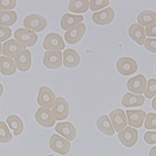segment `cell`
<instances>
[{
    "instance_id": "277c9868",
    "label": "cell",
    "mask_w": 156,
    "mask_h": 156,
    "mask_svg": "<svg viewBox=\"0 0 156 156\" xmlns=\"http://www.w3.org/2000/svg\"><path fill=\"white\" fill-rule=\"evenodd\" d=\"M69 112L68 101L62 97H58L52 106V113L56 120L65 119Z\"/></svg>"
},
{
    "instance_id": "484cf974",
    "label": "cell",
    "mask_w": 156,
    "mask_h": 156,
    "mask_svg": "<svg viewBox=\"0 0 156 156\" xmlns=\"http://www.w3.org/2000/svg\"><path fill=\"white\" fill-rule=\"evenodd\" d=\"M6 122L13 131L14 135L19 136L22 133L24 125L21 119L19 116L14 115H10L7 117Z\"/></svg>"
},
{
    "instance_id": "1f68e13d",
    "label": "cell",
    "mask_w": 156,
    "mask_h": 156,
    "mask_svg": "<svg viewBox=\"0 0 156 156\" xmlns=\"http://www.w3.org/2000/svg\"><path fill=\"white\" fill-rule=\"evenodd\" d=\"M90 4V9L95 11H97L98 9H102L109 4V1L108 0H101V1H99V0H92V1H90L89 2Z\"/></svg>"
},
{
    "instance_id": "ac0fdd59",
    "label": "cell",
    "mask_w": 156,
    "mask_h": 156,
    "mask_svg": "<svg viewBox=\"0 0 156 156\" xmlns=\"http://www.w3.org/2000/svg\"><path fill=\"white\" fill-rule=\"evenodd\" d=\"M126 113L130 126L137 128L143 126L146 116V113L144 110H127Z\"/></svg>"
},
{
    "instance_id": "603a6c76",
    "label": "cell",
    "mask_w": 156,
    "mask_h": 156,
    "mask_svg": "<svg viewBox=\"0 0 156 156\" xmlns=\"http://www.w3.org/2000/svg\"><path fill=\"white\" fill-rule=\"evenodd\" d=\"M17 71L14 61L9 57H0V72L5 75H11Z\"/></svg>"
},
{
    "instance_id": "5bb4252c",
    "label": "cell",
    "mask_w": 156,
    "mask_h": 156,
    "mask_svg": "<svg viewBox=\"0 0 156 156\" xmlns=\"http://www.w3.org/2000/svg\"><path fill=\"white\" fill-rule=\"evenodd\" d=\"M109 116L116 132H119L127 126V118L124 111L122 109H115L110 113Z\"/></svg>"
},
{
    "instance_id": "836d02e7",
    "label": "cell",
    "mask_w": 156,
    "mask_h": 156,
    "mask_svg": "<svg viewBox=\"0 0 156 156\" xmlns=\"http://www.w3.org/2000/svg\"><path fill=\"white\" fill-rule=\"evenodd\" d=\"M12 31L9 27L0 26V42H3L11 36Z\"/></svg>"
},
{
    "instance_id": "83f0119b",
    "label": "cell",
    "mask_w": 156,
    "mask_h": 156,
    "mask_svg": "<svg viewBox=\"0 0 156 156\" xmlns=\"http://www.w3.org/2000/svg\"><path fill=\"white\" fill-rule=\"evenodd\" d=\"M89 7V2L87 0L82 1H71L69 3L68 8L70 11L76 13H82L87 11Z\"/></svg>"
},
{
    "instance_id": "52a82bcc",
    "label": "cell",
    "mask_w": 156,
    "mask_h": 156,
    "mask_svg": "<svg viewBox=\"0 0 156 156\" xmlns=\"http://www.w3.org/2000/svg\"><path fill=\"white\" fill-rule=\"evenodd\" d=\"M56 95L54 91L48 87H41L39 90L37 102L43 108L50 109L55 101Z\"/></svg>"
},
{
    "instance_id": "e0dca14e",
    "label": "cell",
    "mask_w": 156,
    "mask_h": 156,
    "mask_svg": "<svg viewBox=\"0 0 156 156\" xmlns=\"http://www.w3.org/2000/svg\"><path fill=\"white\" fill-rule=\"evenodd\" d=\"M16 66L18 69L22 71L26 72L29 69L31 65V54L29 50L25 49L14 58Z\"/></svg>"
},
{
    "instance_id": "7bdbcfd3",
    "label": "cell",
    "mask_w": 156,
    "mask_h": 156,
    "mask_svg": "<svg viewBox=\"0 0 156 156\" xmlns=\"http://www.w3.org/2000/svg\"><path fill=\"white\" fill-rule=\"evenodd\" d=\"M155 72H156V66H155Z\"/></svg>"
},
{
    "instance_id": "e575fe53",
    "label": "cell",
    "mask_w": 156,
    "mask_h": 156,
    "mask_svg": "<svg viewBox=\"0 0 156 156\" xmlns=\"http://www.w3.org/2000/svg\"><path fill=\"white\" fill-rule=\"evenodd\" d=\"M144 46L147 51L156 53V39L147 38Z\"/></svg>"
},
{
    "instance_id": "8992f818",
    "label": "cell",
    "mask_w": 156,
    "mask_h": 156,
    "mask_svg": "<svg viewBox=\"0 0 156 156\" xmlns=\"http://www.w3.org/2000/svg\"><path fill=\"white\" fill-rule=\"evenodd\" d=\"M35 119L40 125L50 128L54 125L56 119L50 109L41 107L38 109L35 115Z\"/></svg>"
},
{
    "instance_id": "44dd1931",
    "label": "cell",
    "mask_w": 156,
    "mask_h": 156,
    "mask_svg": "<svg viewBox=\"0 0 156 156\" xmlns=\"http://www.w3.org/2000/svg\"><path fill=\"white\" fill-rule=\"evenodd\" d=\"M84 20L81 15H74L66 13L62 16L61 20V27L63 30H68L75 25L80 24Z\"/></svg>"
},
{
    "instance_id": "d590c367",
    "label": "cell",
    "mask_w": 156,
    "mask_h": 156,
    "mask_svg": "<svg viewBox=\"0 0 156 156\" xmlns=\"http://www.w3.org/2000/svg\"><path fill=\"white\" fill-rule=\"evenodd\" d=\"M144 141L149 144H156V131H147L144 136Z\"/></svg>"
},
{
    "instance_id": "ab89813d",
    "label": "cell",
    "mask_w": 156,
    "mask_h": 156,
    "mask_svg": "<svg viewBox=\"0 0 156 156\" xmlns=\"http://www.w3.org/2000/svg\"><path fill=\"white\" fill-rule=\"evenodd\" d=\"M3 93V87L2 84L0 83V97H1Z\"/></svg>"
},
{
    "instance_id": "60d3db41",
    "label": "cell",
    "mask_w": 156,
    "mask_h": 156,
    "mask_svg": "<svg viewBox=\"0 0 156 156\" xmlns=\"http://www.w3.org/2000/svg\"><path fill=\"white\" fill-rule=\"evenodd\" d=\"M2 52V45L1 44V42H0V55H1Z\"/></svg>"
},
{
    "instance_id": "b9f144b4",
    "label": "cell",
    "mask_w": 156,
    "mask_h": 156,
    "mask_svg": "<svg viewBox=\"0 0 156 156\" xmlns=\"http://www.w3.org/2000/svg\"><path fill=\"white\" fill-rule=\"evenodd\" d=\"M48 156H54V155H49Z\"/></svg>"
},
{
    "instance_id": "d6986e66",
    "label": "cell",
    "mask_w": 156,
    "mask_h": 156,
    "mask_svg": "<svg viewBox=\"0 0 156 156\" xmlns=\"http://www.w3.org/2000/svg\"><path fill=\"white\" fill-rule=\"evenodd\" d=\"M80 55L72 49H67L63 52V64L68 68L77 67L80 63Z\"/></svg>"
},
{
    "instance_id": "ba28073f",
    "label": "cell",
    "mask_w": 156,
    "mask_h": 156,
    "mask_svg": "<svg viewBox=\"0 0 156 156\" xmlns=\"http://www.w3.org/2000/svg\"><path fill=\"white\" fill-rule=\"evenodd\" d=\"M43 63L47 67L51 69H58L62 65V52L61 51L49 50L44 54Z\"/></svg>"
},
{
    "instance_id": "f1b7e54d",
    "label": "cell",
    "mask_w": 156,
    "mask_h": 156,
    "mask_svg": "<svg viewBox=\"0 0 156 156\" xmlns=\"http://www.w3.org/2000/svg\"><path fill=\"white\" fill-rule=\"evenodd\" d=\"M12 135L4 121H0V143H6L12 139Z\"/></svg>"
},
{
    "instance_id": "9c48e42d",
    "label": "cell",
    "mask_w": 156,
    "mask_h": 156,
    "mask_svg": "<svg viewBox=\"0 0 156 156\" xmlns=\"http://www.w3.org/2000/svg\"><path fill=\"white\" fill-rule=\"evenodd\" d=\"M43 46L47 50L61 51L64 49L65 48V44L59 34L51 33L46 36L43 43Z\"/></svg>"
},
{
    "instance_id": "74e56055",
    "label": "cell",
    "mask_w": 156,
    "mask_h": 156,
    "mask_svg": "<svg viewBox=\"0 0 156 156\" xmlns=\"http://www.w3.org/2000/svg\"><path fill=\"white\" fill-rule=\"evenodd\" d=\"M149 156H156V146L153 147L149 152Z\"/></svg>"
},
{
    "instance_id": "3957f363",
    "label": "cell",
    "mask_w": 156,
    "mask_h": 156,
    "mask_svg": "<svg viewBox=\"0 0 156 156\" xmlns=\"http://www.w3.org/2000/svg\"><path fill=\"white\" fill-rule=\"evenodd\" d=\"M116 67L118 72L124 76L133 74L137 72L138 69L136 61L129 57H123L118 59Z\"/></svg>"
},
{
    "instance_id": "d4e9b609",
    "label": "cell",
    "mask_w": 156,
    "mask_h": 156,
    "mask_svg": "<svg viewBox=\"0 0 156 156\" xmlns=\"http://www.w3.org/2000/svg\"><path fill=\"white\" fill-rule=\"evenodd\" d=\"M137 21L143 26H148L156 22V12L152 10H144L137 16Z\"/></svg>"
},
{
    "instance_id": "d6a6232c",
    "label": "cell",
    "mask_w": 156,
    "mask_h": 156,
    "mask_svg": "<svg viewBox=\"0 0 156 156\" xmlns=\"http://www.w3.org/2000/svg\"><path fill=\"white\" fill-rule=\"evenodd\" d=\"M17 2L14 0H0V10L7 11L8 9H13L16 6Z\"/></svg>"
},
{
    "instance_id": "7a4b0ae2",
    "label": "cell",
    "mask_w": 156,
    "mask_h": 156,
    "mask_svg": "<svg viewBox=\"0 0 156 156\" xmlns=\"http://www.w3.org/2000/svg\"><path fill=\"white\" fill-rule=\"evenodd\" d=\"M14 37L16 41L25 47L33 46L38 41V36L33 31L28 30L22 27L18 28L15 30Z\"/></svg>"
},
{
    "instance_id": "8d00e7d4",
    "label": "cell",
    "mask_w": 156,
    "mask_h": 156,
    "mask_svg": "<svg viewBox=\"0 0 156 156\" xmlns=\"http://www.w3.org/2000/svg\"><path fill=\"white\" fill-rule=\"evenodd\" d=\"M146 33L147 36L156 37V22L146 27Z\"/></svg>"
},
{
    "instance_id": "4dcf8cb0",
    "label": "cell",
    "mask_w": 156,
    "mask_h": 156,
    "mask_svg": "<svg viewBox=\"0 0 156 156\" xmlns=\"http://www.w3.org/2000/svg\"><path fill=\"white\" fill-rule=\"evenodd\" d=\"M145 128L147 129H156V114L149 113L146 115L144 124Z\"/></svg>"
},
{
    "instance_id": "9a60e30c",
    "label": "cell",
    "mask_w": 156,
    "mask_h": 156,
    "mask_svg": "<svg viewBox=\"0 0 156 156\" xmlns=\"http://www.w3.org/2000/svg\"><path fill=\"white\" fill-rule=\"evenodd\" d=\"M146 83V78L142 74H139L128 81L127 87L129 90L136 94H143L145 91Z\"/></svg>"
},
{
    "instance_id": "30bf717a",
    "label": "cell",
    "mask_w": 156,
    "mask_h": 156,
    "mask_svg": "<svg viewBox=\"0 0 156 156\" xmlns=\"http://www.w3.org/2000/svg\"><path fill=\"white\" fill-rule=\"evenodd\" d=\"M118 138L122 144L128 147L134 146L138 139V131L137 129L128 126L118 133Z\"/></svg>"
},
{
    "instance_id": "cb8c5ba5",
    "label": "cell",
    "mask_w": 156,
    "mask_h": 156,
    "mask_svg": "<svg viewBox=\"0 0 156 156\" xmlns=\"http://www.w3.org/2000/svg\"><path fill=\"white\" fill-rule=\"evenodd\" d=\"M96 124L98 128L102 133L107 136H113L115 133L113 124L107 115H102L99 116L97 119Z\"/></svg>"
},
{
    "instance_id": "6da1fadb",
    "label": "cell",
    "mask_w": 156,
    "mask_h": 156,
    "mask_svg": "<svg viewBox=\"0 0 156 156\" xmlns=\"http://www.w3.org/2000/svg\"><path fill=\"white\" fill-rule=\"evenodd\" d=\"M23 26L25 28L33 30V32H40L47 26V21L42 15L31 14L24 18Z\"/></svg>"
},
{
    "instance_id": "8fae6325",
    "label": "cell",
    "mask_w": 156,
    "mask_h": 156,
    "mask_svg": "<svg viewBox=\"0 0 156 156\" xmlns=\"http://www.w3.org/2000/svg\"><path fill=\"white\" fill-rule=\"evenodd\" d=\"M86 25L80 23L68 29L65 34V41L70 44H74L79 42L86 32Z\"/></svg>"
},
{
    "instance_id": "4316f807",
    "label": "cell",
    "mask_w": 156,
    "mask_h": 156,
    "mask_svg": "<svg viewBox=\"0 0 156 156\" xmlns=\"http://www.w3.org/2000/svg\"><path fill=\"white\" fill-rule=\"evenodd\" d=\"M18 16L14 11L0 10V25L2 26H10L17 22Z\"/></svg>"
},
{
    "instance_id": "f546056e",
    "label": "cell",
    "mask_w": 156,
    "mask_h": 156,
    "mask_svg": "<svg viewBox=\"0 0 156 156\" xmlns=\"http://www.w3.org/2000/svg\"><path fill=\"white\" fill-rule=\"evenodd\" d=\"M156 95V80L151 79L148 80L146 90H145V97L147 98H152Z\"/></svg>"
},
{
    "instance_id": "7402d4cb",
    "label": "cell",
    "mask_w": 156,
    "mask_h": 156,
    "mask_svg": "<svg viewBox=\"0 0 156 156\" xmlns=\"http://www.w3.org/2000/svg\"><path fill=\"white\" fill-rule=\"evenodd\" d=\"M145 98L143 95H136L131 93H126L122 99V105L125 107L139 106L144 105Z\"/></svg>"
},
{
    "instance_id": "7c38bea8",
    "label": "cell",
    "mask_w": 156,
    "mask_h": 156,
    "mask_svg": "<svg viewBox=\"0 0 156 156\" xmlns=\"http://www.w3.org/2000/svg\"><path fill=\"white\" fill-rule=\"evenodd\" d=\"M25 49H26L25 46L13 39L6 41L2 45L3 54L9 58H14Z\"/></svg>"
},
{
    "instance_id": "5b68a950",
    "label": "cell",
    "mask_w": 156,
    "mask_h": 156,
    "mask_svg": "<svg viewBox=\"0 0 156 156\" xmlns=\"http://www.w3.org/2000/svg\"><path fill=\"white\" fill-rule=\"evenodd\" d=\"M49 146L51 150L61 155L68 154L71 148V144L56 134H53L51 136Z\"/></svg>"
},
{
    "instance_id": "f35d334b",
    "label": "cell",
    "mask_w": 156,
    "mask_h": 156,
    "mask_svg": "<svg viewBox=\"0 0 156 156\" xmlns=\"http://www.w3.org/2000/svg\"><path fill=\"white\" fill-rule=\"evenodd\" d=\"M152 106L154 110H156V97L152 101Z\"/></svg>"
},
{
    "instance_id": "2e32d148",
    "label": "cell",
    "mask_w": 156,
    "mask_h": 156,
    "mask_svg": "<svg viewBox=\"0 0 156 156\" xmlns=\"http://www.w3.org/2000/svg\"><path fill=\"white\" fill-rule=\"evenodd\" d=\"M56 131L65 137L68 141H72L76 136V129L73 124L69 122H61L55 126Z\"/></svg>"
},
{
    "instance_id": "ffe728a7",
    "label": "cell",
    "mask_w": 156,
    "mask_h": 156,
    "mask_svg": "<svg viewBox=\"0 0 156 156\" xmlns=\"http://www.w3.org/2000/svg\"><path fill=\"white\" fill-rule=\"evenodd\" d=\"M129 34L130 37L138 44L142 45L144 43L146 34L144 27L139 23L131 24L129 28Z\"/></svg>"
},
{
    "instance_id": "4fadbf2b",
    "label": "cell",
    "mask_w": 156,
    "mask_h": 156,
    "mask_svg": "<svg viewBox=\"0 0 156 156\" xmlns=\"http://www.w3.org/2000/svg\"><path fill=\"white\" fill-rule=\"evenodd\" d=\"M115 17V12L114 9L108 7L103 10L94 13L92 19L94 23L99 25H105L110 23Z\"/></svg>"
}]
</instances>
